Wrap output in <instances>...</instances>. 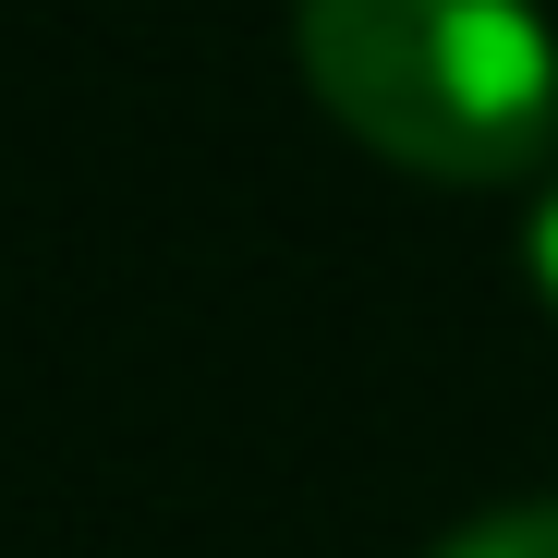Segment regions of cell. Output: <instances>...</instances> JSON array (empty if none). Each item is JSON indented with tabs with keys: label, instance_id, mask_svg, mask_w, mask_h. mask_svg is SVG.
Segmentation results:
<instances>
[{
	"label": "cell",
	"instance_id": "cell-1",
	"mask_svg": "<svg viewBox=\"0 0 558 558\" xmlns=\"http://www.w3.org/2000/svg\"><path fill=\"white\" fill-rule=\"evenodd\" d=\"M316 110L413 182H522L558 146V37L534 0H292Z\"/></svg>",
	"mask_w": 558,
	"mask_h": 558
},
{
	"label": "cell",
	"instance_id": "cell-2",
	"mask_svg": "<svg viewBox=\"0 0 558 558\" xmlns=\"http://www.w3.org/2000/svg\"><path fill=\"white\" fill-rule=\"evenodd\" d=\"M437 558H558V498H522V510H486V522H461Z\"/></svg>",
	"mask_w": 558,
	"mask_h": 558
},
{
	"label": "cell",
	"instance_id": "cell-3",
	"mask_svg": "<svg viewBox=\"0 0 558 558\" xmlns=\"http://www.w3.org/2000/svg\"><path fill=\"white\" fill-rule=\"evenodd\" d=\"M522 279L558 304V158H546V182H534V219H522Z\"/></svg>",
	"mask_w": 558,
	"mask_h": 558
}]
</instances>
